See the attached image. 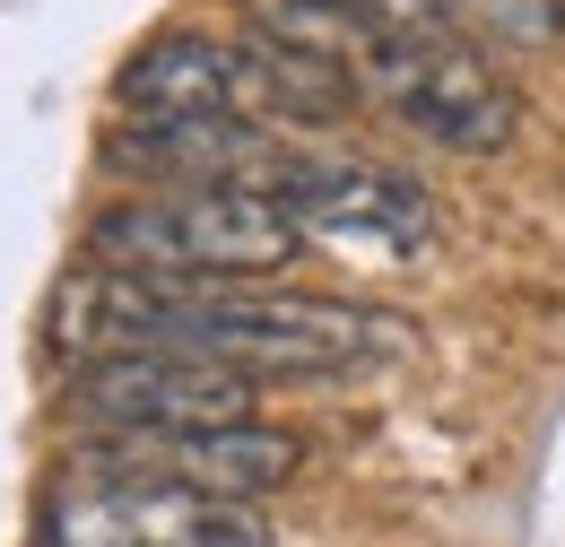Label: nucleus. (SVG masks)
I'll list each match as a JSON object with an SVG mask.
<instances>
[{"label":"nucleus","instance_id":"obj_3","mask_svg":"<svg viewBox=\"0 0 565 547\" xmlns=\"http://www.w3.org/2000/svg\"><path fill=\"white\" fill-rule=\"evenodd\" d=\"M340 69H349L356 105H383L392 122H409L418 139L452 148V157H495L504 139L522 131L513 78L452 18H435V26H374V35L349 44Z\"/></svg>","mask_w":565,"mask_h":547},{"label":"nucleus","instance_id":"obj_5","mask_svg":"<svg viewBox=\"0 0 565 547\" xmlns=\"http://www.w3.org/2000/svg\"><path fill=\"white\" fill-rule=\"evenodd\" d=\"M87 479H140V486H192L226 504H262L305 470V435L235 417V426H174V435H87L71 452Z\"/></svg>","mask_w":565,"mask_h":547},{"label":"nucleus","instance_id":"obj_4","mask_svg":"<svg viewBox=\"0 0 565 547\" xmlns=\"http://www.w3.org/2000/svg\"><path fill=\"white\" fill-rule=\"evenodd\" d=\"M35 547H270L262 504H226L192 486H140V479H87L62 461L44 495Z\"/></svg>","mask_w":565,"mask_h":547},{"label":"nucleus","instance_id":"obj_1","mask_svg":"<svg viewBox=\"0 0 565 547\" xmlns=\"http://www.w3.org/2000/svg\"><path fill=\"white\" fill-rule=\"evenodd\" d=\"M44 347L62 365L114 356V347H183L210 356L244 383L270 374H365V365H401L409 322L383 304L349 296H296V287H166V278L96 270L78 261L53 304H44Z\"/></svg>","mask_w":565,"mask_h":547},{"label":"nucleus","instance_id":"obj_2","mask_svg":"<svg viewBox=\"0 0 565 547\" xmlns=\"http://www.w3.org/2000/svg\"><path fill=\"white\" fill-rule=\"evenodd\" d=\"M305 253L296 217L270 192L210 183V192H131L87 217L96 270L166 278V287H270Z\"/></svg>","mask_w":565,"mask_h":547},{"label":"nucleus","instance_id":"obj_6","mask_svg":"<svg viewBox=\"0 0 565 547\" xmlns=\"http://www.w3.org/2000/svg\"><path fill=\"white\" fill-rule=\"evenodd\" d=\"M270 201L296 217L305 244H340L365 261H418L444 226L426 183L392 174V165H365V157H340V148H296L287 174L270 183Z\"/></svg>","mask_w":565,"mask_h":547},{"label":"nucleus","instance_id":"obj_7","mask_svg":"<svg viewBox=\"0 0 565 547\" xmlns=\"http://www.w3.org/2000/svg\"><path fill=\"white\" fill-rule=\"evenodd\" d=\"M262 383L226 374L210 356H183V347H114V356H87L71 365V392L62 409L87 435H174V426H235L253 417Z\"/></svg>","mask_w":565,"mask_h":547},{"label":"nucleus","instance_id":"obj_8","mask_svg":"<svg viewBox=\"0 0 565 547\" xmlns=\"http://www.w3.org/2000/svg\"><path fill=\"white\" fill-rule=\"evenodd\" d=\"M105 157L122 174H140L148 192H210V183L270 192L296 157V139L270 122H122L105 139Z\"/></svg>","mask_w":565,"mask_h":547},{"label":"nucleus","instance_id":"obj_9","mask_svg":"<svg viewBox=\"0 0 565 547\" xmlns=\"http://www.w3.org/2000/svg\"><path fill=\"white\" fill-rule=\"evenodd\" d=\"M470 44L479 35H513V44H540V35H557V0H435Z\"/></svg>","mask_w":565,"mask_h":547}]
</instances>
